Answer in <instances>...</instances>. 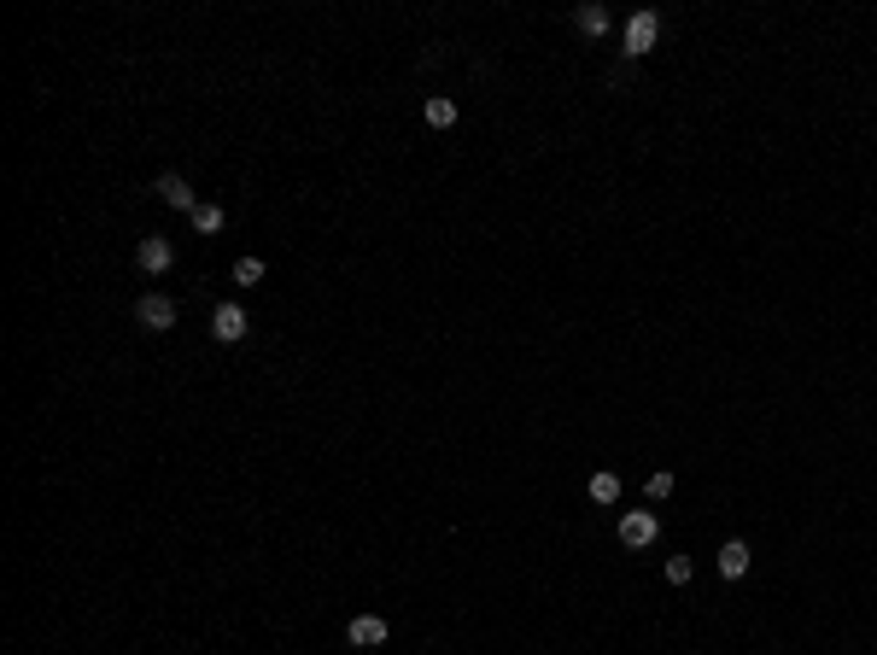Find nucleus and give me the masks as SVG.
Masks as SVG:
<instances>
[{"label":"nucleus","mask_w":877,"mask_h":655,"mask_svg":"<svg viewBox=\"0 0 877 655\" xmlns=\"http://www.w3.org/2000/svg\"><path fill=\"white\" fill-rule=\"evenodd\" d=\"M152 188H158V200L170 205V211H188V217L199 211V200H193V188L182 182V176H158V182H152Z\"/></svg>","instance_id":"obj_7"},{"label":"nucleus","mask_w":877,"mask_h":655,"mask_svg":"<svg viewBox=\"0 0 877 655\" xmlns=\"http://www.w3.org/2000/svg\"><path fill=\"white\" fill-rule=\"evenodd\" d=\"M719 574H726V579L749 574V545H743V538H726V545H719Z\"/></svg>","instance_id":"obj_8"},{"label":"nucleus","mask_w":877,"mask_h":655,"mask_svg":"<svg viewBox=\"0 0 877 655\" xmlns=\"http://www.w3.org/2000/svg\"><path fill=\"white\" fill-rule=\"evenodd\" d=\"M656 533H661L656 515H644V509L620 515V545H626V550H649V545H656Z\"/></svg>","instance_id":"obj_2"},{"label":"nucleus","mask_w":877,"mask_h":655,"mask_svg":"<svg viewBox=\"0 0 877 655\" xmlns=\"http://www.w3.org/2000/svg\"><path fill=\"white\" fill-rule=\"evenodd\" d=\"M667 585H690V556H673V562H667Z\"/></svg>","instance_id":"obj_15"},{"label":"nucleus","mask_w":877,"mask_h":655,"mask_svg":"<svg viewBox=\"0 0 877 655\" xmlns=\"http://www.w3.org/2000/svg\"><path fill=\"white\" fill-rule=\"evenodd\" d=\"M345 638H352L357 650H381V644H386V620H381V615H352Z\"/></svg>","instance_id":"obj_6"},{"label":"nucleus","mask_w":877,"mask_h":655,"mask_svg":"<svg viewBox=\"0 0 877 655\" xmlns=\"http://www.w3.org/2000/svg\"><path fill=\"white\" fill-rule=\"evenodd\" d=\"M574 24H579V36H603V30H608V12H603V6H579Z\"/></svg>","instance_id":"obj_10"},{"label":"nucleus","mask_w":877,"mask_h":655,"mask_svg":"<svg viewBox=\"0 0 877 655\" xmlns=\"http://www.w3.org/2000/svg\"><path fill=\"white\" fill-rule=\"evenodd\" d=\"M135 263H141L147 275H164V270H170V263H176V246L164 241V234H147V241L135 246Z\"/></svg>","instance_id":"obj_5"},{"label":"nucleus","mask_w":877,"mask_h":655,"mask_svg":"<svg viewBox=\"0 0 877 655\" xmlns=\"http://www.w3.org/2000/svg\"><path fill=\"white\" fill-rule=\"evenodd\" d=\"M656 36H661V18H656V12H632V24H626V53H632V59H644V53L656 47Z\"/></svg>","instance_id":"obj_4"},{"label":"nucleus","mask_w":877,"mask_h":655,"mask_svg":"<svg viewBox=\"0 0 877 655\" xmlns=\"http://www.w3.org/2000/svg\"><path fill=\"white\" fill-rule=\"evenodd\" d=\"M246 328H252V322H246L240 304H217V311H211V340H217V345H240Z\"/></svg>","instance_id":"obj_3"},{"label":"nucleus","mask_w":877,"mask_h":655,"mask_svg":"<svg viewBox=\"0 0 877 655\" xmlns=\"http://www.w3.org/2000/svg\"><path fill=\"white\" fill-rule=\"evenodd\" d=\"M135 322H141L147 333L176 328V299H164V292H141V299H135Z\"/></svg>","instance_id":"obj_1"},{"label":"nucleus","mask_w":877,"mask_h":655,"mask_svg":"<svg viewBox=\"0 0 877 655\" xmlns=\"http://www.w3.org/2000/svg\"><path fill=\"white\" fill-rule=\"evenodd\" d=\"M222 229V205H199L193 211V234H217Z\"/></svg>","instance_id":"obj_12"},{"label":"nucleus","mask_w":877,"mask_h":655,"mask_svg":"<svg viewBox=\"0 0 877 655\" xmlns=\"http://www.w3.org/2000/svg\"><path fill=\"white\" fill-rule=\"evenodd\" d=\"M427 123H433V129H451V123H456V100L433 94V100H427Z\"/></svg>","instance_id":"obj_11"},{"label":"nucleus","mask_w":877,"mask_h":655,"mask_svg":"<svg viewBox=\"0 0 877 655\" xmlns=\"http://www.w3.org/2000/svg\"><path fill=\"white\" fill-rule=\"evenodd\" d=\"M585 492H591V504H615V497H620V474L615 468H597L591 480H585Z\"/></svg>","instance_id":"obj_9"},{"label":"nucleus","mask_w":877,"mask_h":655,"mask_svg":"<svg viewBox=\"0 0 877 655\" xmlns=\"http://www.w3.org/2000/svg\"><path fill=\"white\" fill-rule=\"evenodd\" d=\"M234 281H240V287H258V281H263V263H258V258H240V263H234Z\"/></svg>","instance_id":"obj_13"},{"label":"nucleus","mask_w":877,"mask_h":655,"mask_svg":"<svg viewBox=\"0 0 877 655\" xmlns=\"http://www.w3.org/2000/svg\"><path fill=\"white\" fill-rule=\"evenodd\" d=\"M644 492L656 497V504H661V497H673V474H667V468H656V474H649V486H644Z\"/></svg>","instance_id":"obj_14"}]
</instances>
